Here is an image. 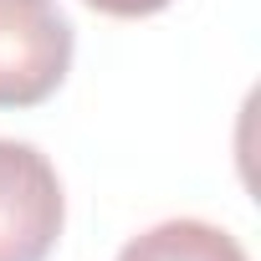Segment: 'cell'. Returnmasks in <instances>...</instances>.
<instances>
[{"label": "cell", "instance_id": "3957f363", "mask_svg": "<svg viewBox=\"0 0 261 261\" xmlns=\"http://www.w3.org/2000/svg\"><path fill=\"white\" fill-rule=\"evenodd\" d=\"M118 261H251L241 241L210 220H164L144 236H134Z\"/></svg>", "mask_w": 261, "mask_h": 261}, {"label": "cell", "instance_id": "277c9868", "mask_svg": "<svg viewBox=\"0 0 261 261\" xmlns=\"http://www.w3.org/2000/svg\"><path fill=\"white\" fill-rule=\"evenodd\" d=\"M87 6L102 16H154V11L174 6V0H87Z\"/></svg>", "mask_w": 261, "mask_h": 261}, {"label": "cell", "instance_id": "6da1fadb", "mask_svg": "<svg viewBox=\"0 0 261 261\" xmlns=\"http://www.w3.org/2000/svg\"><path fill=\"white\" fill-rule=\"evenodd\" d=\"M72 67V26L57 0H0V108L46 102Z\"/></svg>", "mask_w": 261, "mask_h": 261}, {"label": "cell", "instance_id": "7a4b0ae2", "mask_svg": "<svg viewBox=\"0 0 261 261\" xmlns=\"http://www.w3.org/2000/svg\"><path fill=\"white\" fill-rule=\"evenodd\" d=\"M67 220L62 179L31 144L0 139V261H46Z\"/></svg>", "mask_w": 261, "mask_h": 261}]
</instances>
